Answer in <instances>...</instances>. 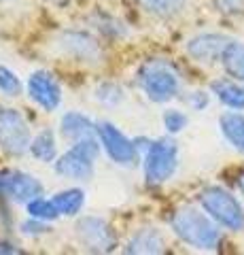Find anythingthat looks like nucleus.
I'll use <instances>...</instances> for the list:
<instances>
[{
	"label": "nucleus",
	"instance_id": "nucleus-1",
	"mask_svg": "<svg viewBox=\"0 0 244 255\" xmlns=\"http://www.w3.org/2000/svg\"><path fill=\"white\" fill-rule=\"evenodd\" d=\"M172 230L183 243L195 247V249L212 251L221 243V232H219L215 219L210 215H204L193 206H183L172 215Z\"/></svg>",
	"mask_w": 244,
	"mask_h": 255
},
{
	"label": "nucleus",
	"instance_id": "nucleus-5",
	"mask_svg": "<svg viewBox=\"0 0 244 255\" xmlns=\"http://www.w3.org/2000/svg\"><path fill=\"white\" fill-rule=\"evenodd\" d=\"M178 166V147L170 138H157L145 151V179L151 185L168 181Z\"/></svg>",
	"mask_w": 244,
	"mask_h": 255
},
{
	"label": "nucleus",
	"instance_id": "nucleus-29",
	"mask_svg": "<svg viewBox=\"0 0 244 255\" xmlns=\"http://www.w3.org/2000/svg\"><path fill=\"white\" fill-rule=\"evenodd\" d=\"M0 253H4V255H17V253H21V249H19V247H15L13 243L0 241Z\"/></svg>",
	"mask_w": 244,
	"mask_h": 255
},
{
	"label": "nucleus",
	"instance_id": "nucleus-12",
	"mask_svg": "<svg viewBox=\"0 0 244 255\" xmlns=\"http://www.w3.org/2000/svg\"><path fill=\"white\" fill-rule=\"evenodd\" d=\"M230 45V38L223 34H200L187 43V53L198 62H217L221 60L225 47Z\"/></svg>",
	"mask_w": 244,
	"mask_h": 255
},
{
	"label": "nucleus",
	"instance_id": "nucleus-23",
	"mask_svg": "<svg viewBox=\"0 0 244 255\" xmlns=\"http://www.w3.org/2000/svg\"><path fill=\"white\" fill-rule=\"evenodd\" d=\"M163 126H166V130L170 134H176V132H180L187 126V117L180 113V111L170 109V111L163 113Z\"/></svg>",
	"mask_w": 244,
	"mask_h": 255
},
{
	"label": "nucleus",
	"instance_id": "nucleus-16",
	"mask_svg": "<svg viewBox=\"0 0 244 255\" xmlns=\"http://www.w3.org/2000/svg\"><path fill=\"white\" fill-rule=\"evenodd\" d=\"M221 62L227 70V75L234 77L236 81H244V43L230 41L221 55Z\"/></svg>",
	"mask_w": 244,
	"mask_h": 255
},
{
	"label": "nucleus",
	"instance_id": "nucleus-7",
	"mask_svg": "<svg viewBox=\"0 0 244 255\" xmlns=\"http://www.w3.org/2000/svg\"><path fill=\"white\" fill-rule=\"evenodd\" d=\"M77 238L91 253H111L117 247L113 228L100 217H81L77 221Z\"/></svg>",
	"mask_w": 244,
	"mask_h": 255
},
{
	"label": "nucleus",
	"instance_id": "nucleus-21",
	"mask_svg": "<svg viewBox=\"0 0 244 255\" xmlns=\"http://www.w3.org/2000/svg\"><path fill=\"white\" fill-rule=\"evenodd\" d=\"M147 13H153L157 17H170L183 9L185 0H138Z\"/></svg>",
	"mask_w": 244,
	"mask_h": 255
},
{
	"label": "nucleus",
	"instance_id": "nucleus-18",
	"mask_svg": "<svg viewBox=\"0 0 244 255\" xmlns=\"http://www.w3.org/2000/svg\"><path fill=\"white\" fill-rule=\"evenodd\" d=\"M53 202H56L60 215L75 217V215H79L81 209H83L85 194L81 189H64V191H58V194L53 196Z\"/></svg>",
	"mask_w": 244,
	"mask_h": 255
},
{
	"label": "nucleus",
	"instance_id": "nucleus-4",
	"mask_svg": "<svg viewBox=\"0 0 244 255\" xmlns=\"http://www.w3.org/2000/svg\"><path fill=\"white\" fill-rule=\"evenodd\" d=\"M100 153V145L96 138L79 140L64 155L58 157L56 172L73 181H87L93 174V162Z\"/></svg>",
	"mask_w": 244,
	"mask_h": 255
},
{
	"label": "nucleus",
	"instance_id": "nucleus-30",
	"mask_svg": "<svg viewBox=\"0 0 244 255\" xmlns=\"http://www.w3.org/2000/svg\"><path fill=\"white\" fill-rule=\"evenodd\" d=\"M238 185H240V191H242V196H244V172L240 174V179H238Z\"/></svg>",
	"mask_w": 244,
	"mask_h": 255
},
{
	"label": "nucleus",
	"instance_id": "nucleus-10",
	"mask_svg": "<svg viewBox=\"0 0 244 255\" xmlns=\"http://www.w3.org/2000/svg\"><path fill=\"white\" fill-rule=\"evenodd\" d=\"M26 92L30 100L43 111H56L62 102V87L56 81V77L47 73V70H36V73L28 77Z\"/></svg>",
	"mask_w": 244,
	"mask_h": 255
},
{
	"label": "nucleus",
	"instance_id": "nucleus-25",
	"mask_svg": "<svg viewBox=\"0 0 244 255\" xmlns=\"http://www.w3.org/2000/svg\"><path fill=\"white\" fill-rule=\"evenodd\" d=\"M104 17H106V15H104ZM96 23H98L96 28L100 32H106L108 36H121L123 34V26L117 19H113V17H106V21H102V15H100V17L96 15Z\"/></svg>",
	"mask_w": 244,
	"mask_h": 255
},
{
	"label": "nucleus",
	"instance_id": "nucleus-22",
	"mask_svg": "<svg viewBox=\"0 0 244 255\" xmlns=\"http://www.w3.org/2000/svg\"><path fill=\"white\" fill-rule=\"evenodd\" d=\"M0 92L4 96H17L21 92V83L17 75L6 66H0Z\"/></svg>",
	"mask_w": 244,
	"mask_h": 255
},
{
	"label": "nucleus",
	"instance_id": "nucleus-15",
	"mask_svg": "<svg viewBox=\"0 0 244 255\" xmlns=\"http://www.w3.org/2000/svg\"><path fill=\"white\" fill-rule=\"evenodd\" d=\"M212 92L217 94V98L223 102L225 107L240 111L244 109V85L232 79H219L212 83Z\"/></svg>",
	"mask_w": 244,
	"mask_h": 255
},
{
	"label": "nucleus",
	"instance_id": "nucleus-14",
	"mask_svg": "<svg viewBox=\"0 0 244 255\" xmlns=\"http://www.w3.org/2000/svg\"><path fill=\"white\" fill-rule=\"evenodd\" d=\"M163 251V238L162 234L153 228H145L136 232L128 247H125V253H145V255H153V253H162Z\"/></svg>",
	"mask_w": 244,
	"mask_h": 255
},
{
	"label": "nucleus",
	"instance_id": "nucleus-24",
	"mask_svg": "<svg viewBox=\"0 0 244 255\" xmlns=\"http://www.w3.org/2000/svg\"><path fill=\"white\" fill-rule=\"evenodd\" d=\"M96 98L106 102V105H115V102L121 100V90H119V85H115V83H104L96 90Z\"/></svg>",
	"mask_w": 244,
	"mask_h": 255
},
{
	"label": "nucleus",
	"instance_id": "nucleus-13",
	"mask_svg": "<svg viewBox=\"0 0 244 255\" xmlns=\"http://www.w3.org/2000/svg\"><path fill=\"white\" fill-rule=\"evenodd\" d=\"M60 132L62 136L79 142V140H87V138H98V128L91 122L87 115L77 113V111H70L62 117L60 122Z\"/></svg>",
	"mask_w": 244,
	"mask_h": 255
},
{
	"label": "nucleus",
	"instance_id": "nucleus-11",
	"mask_svg": "<svg viewBox=\"0 0 244 255\" xmlns=\"http://www.w3.org/2000/svg\"><path fill=\"white\" fill-rule=\"evenodd\" d=\"M60 49L68 53L70 58H75L79 62H89L96 64L102 60V49L98 41L93 36H89L87 32H77V30H66L60 34Z\"/></svg>",
	"mask_w": 244,
	"mask_h": 255
},
{
	"label": "nucleus",
	"instance_id": "nucleus-6",
	"mask_svg": "<svg viewBox=\"0 0 244 255\" xmlns=\"http://www.w3.org/2000/svg\"><path fill=\"white\" fill-rule=\"evenodd\" d=\"M30 128L17 109H0V147L9 155H21L30 149Z\"/></svg>",
	"mask_w": 244,
	"mask_h": 255
},
{
	"label": "nucleus",
	"instance_id": "nucleus-17",
	"mask_svg": "<svg viewBox=\"0 0 244 255\" xmlns=\"http://www.w3.org/2000/svg\"><path fill=\"white\" fill-rule=\"evenodd\" d=\"M221 132L230 140V145L244 153V117L238 113H225L221 115Z\"/></svg>",
	"mask_w": 244,
	"mask_h": 255
},
{
	"label": "nucleus",
	"instance_id": "nucleus-27",
	"mask_svg": "<svg viewBox=\"0 0 244 255\" xmlns=\"http://www.w3.org/2000/svg\"><path fill=\"white\" fill-rule=\"evenodd\" d=\"M219 11L225 15H238L244 13V0H217Z\"/></svg>",
	"mask_w": 244,
	"mask_h": 255
},
{
	"label": "nucleus",
	"instance_id": "nucleus-28",
	"mask_svg": "<svg viewBox=\"0 0 244 255\" xmlns=\"http://www.w3.org/2000/svg\"><path fill=\"white\" fill-rule=\"evenodd\" d=\"M189 102H191L193 109H204V107L208 105V94H204V92H193L191 98H189Z\"/></svg>",
	"mask_w": 244,
	"mask_h": 255
},
{
	"label": "nucleus",
	"instance_id": "nucleus-20",
	"mask_svg": "<svg viewBox=\"0 0 244 255\" xmlns=\"http://www.w3.org/2000/svg\"><path fill=\"white\" fill-rule=\"evenodd\" d=\"M26 209H28L30 217L41 219V221H53V219L60 217V211H58L56 202H53V198L47 200V198H43V196H36L30 202H26Z\"/></svg>",
	"mask_w": 244,
	"mask_h": 255
},
{
	"label": "nucleus",
	"instance_id": "nucleus-19",
	"mask_svg": "<svg viewBox=\"0 0 244 255\" xmlns=\"http://www.w3.org/2000/svg\"><path fill=\"white\" fill-rule=\"evenodd\" d=\"M30 153H32L36 159L41 162H51L56 159V138H53V132L51 130H43L41 134H36V138L30 142Z\"/></svg>",
	"mask_w": 244,
	"mask_h": 255
},
{
	"label": "nucleus",
	"instance_id": "nucleus-31",
	"mask_svg": "<svg viewBox=\"0 0 244 255\" xmlns=\"http://www.w3.org/2000/svg\"><path fill=\"white\" fill-rule=\"evenodd\" d=\"M0 2H9V0H0Z\"/></svg>",
	"mask_w": 244,
	"mask_h": 255
},
{
	"label": "nucleus",
	"instance_id": "nucleus-8",
	"mask_svg": "<svg viewBox=\"0 0 244 255\" xmlns=\"http://www.w3.org/2000/svg\"><path fill=\"white\" fill-rule=\"evenodd\" d=\"M96 128H98L100 145L104 147L106 155L111 157L115 164H121V166L136 164V159H138L136 142L130 140L121 130H117V128L113 124H108V122L96 124Z\"/></svg>",
	"mask_w": 244,
	"mask_h": 255
},
{
	"label": "nucleus",
	"instance_id": "nucleus-3",
	"mask_svg": "<svg viewBox=\"0 0 244 255\" xmlns=\"http://www.w3.org/2000/svg\"><path fill=\"white\" fill-rule=\"evenodd\" d=\"M200 204L217 223H221L223 228L240 232L244 230V211L240 202L223 187H206L200 194Z\"/></svg>",
	"mask_w": 244,
	"mask_h": 255
},
{
	"label": "nucleus",
	"instance_id": "nucleus-26",
	"mask_svg": "<svg viewBox=\"0 0 244 255\" xmlns=\"http://www.w3.org/2000/svg\"><path fill=\"white\" fill-rule=\"evenodd\" d=\"M47 221H41V219H34L30 217V221H23L21 223V232L26 236H38V234H45L47 232Z\"/></svg>",
	"mask_w": 244,
	"mask_h": 255
},
{
	"label": "nucleus",
	"instance_id": "nucleus-2",
	"mask_svg": "<svg viewBox=\"0 0 244 255\" xmlns=\"http://www.w3.org/2000/svg\"><path fill=\"white\" fill-rule=\"evenodd\" d=\"M138 85L153 102H168L178 94L180 79L176 68L166 60H149L138 70Z\"/></svg>",
	"mask_w": 244,
	"mask_h": 255
},
{
	"label": "nucleus",
	"instance_id": "nucleus-9",
	"mask_svg": "<svg viewBox=\"0 0 244 255\" xmlns=\"http://www.w3.org/2000/svg\"><path fill=\"white\" fill-rule=\"evenodd\" d=\"M0 194L13 202H30L43 196V185L36 177L21 170H0Z\"/></svg>",
	"mask_w": 244,
	"mask_h": 255
}]
</instances>
